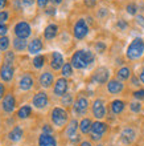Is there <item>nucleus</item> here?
<instances>
[{"label":"nucleus","instance_id":"obj_15","mask_svg":"<svg viewBox=\"0 0 144 146\" xmlns=\"http://www.w3.org/2000/svg\"><path fill=\"white\" fill-rule=\"evenodd\" d=\"M15 77V68L11 65L1 64L0 66V80L3 82H11Z\"/></svg>","mask_w":144,"mask_h":146},{"label":"nucleus","instance_id":"obj_16","mask_svg":"<svg viewBox=\"0 0 144 146\" xmlns=\"http://www.w3.org/2000/svg\"><path fill=\"white\" fill-rule=\"evenodd\" d=\"M65 64V60H64V56L60 53V52H52L50 54V61H49V65L52 68V70H61L62 66Z\"/></svg>","mask_w":144,"mask_h":146},{"label":"nucleus","instance_id":"obj_4","mask_svg":"<svg viewBox=\"0 0 144 146\" xmlns=\"http://www.w3.org/2000/svg\"><path fill=\"white\" fill-rule=\"evenodd\" d=\"M32 105L33 108L38 109V110H44L48 108L49 105V96L45 90H40V92L34 93V96L32 97Z\"/></svg>","mask_w":144,"mask_h":146},{"label":"nucleus","instance_id":"obj_52","mask_svg":"<svg viewBox=\"0 0 144 146\" xmlns=\"http://www.w3.org/2000/svg\"><path fill=\"white\" fill-rule=\"evenodd\" d=\"M80 146H93V145H91V142H90V141H82Z\"/></svg>","mask_w":144,"mask_h":146},{"label":"nucleus","instance_id":"obj_11","mask_svg":"<svg viewBox=\"0 0 144 146\" xmlns=\"http://www.w3.org/2000/svg\"><path fill=\"white\" fill-rule=\"evenodd\" d=\"M89 100L85 96H80L73 104V110L77 115H86L89 111Z\"/></svg>","mask_w":144,"mask_h":146},{"label":"nucleus","instance_id":"obj_22","mask_svg":"<svg viewBox=\"0 0 144 146\" xmlns=\"http://www.w3.org/2000/svg\"><path fill=\"white\" fill-rule=\"evenodd\" d=\"M120 138L124 143L130 145V143H132L133 141H135V138H136V131L133 130L132 127H124L120 133Z\"/></svg>","mask_w":144,"mask_h":146},{"label":"nucleus","instance_id":"obj_43","mask_svg":"<svg viewBox=\"0 0 144 146\" xmlns=\"http://www.w3.org/2000/svg\"><path fill=\"white\" fill-rule=\"evenodd\" d=\"M131 82H132V85L133 86H136V88H139V86L141 85L139 77H136V76H131Z\"/></svg>","mask_w":144,"mask_h":146},{"label":"nucleus","instance_id":"obj_8","mask_svg":"<svg viewBox=\"0 0 144 146\" xmlns=\"http://www.w3.org/2000/svg\"><path fill=\"white\" fill-rule=\"evenodd\" d=\"M89 33V25H87L86 20L85 19H78L77 20V23L74 24V27H73V35L77 40H82L85 38Z\"/></svg>","mask_w":144,"mask_h":146},{"label":"nucleus","instance_id":"obj_24","mask_svg":"<svg viewBox=\"0 0 144 146\" xmlns=\"http://www.w3.org/2000/svg\"><path fill=\"white\" fill-rule=\"evenodd\" d=\"M12 46L15 52H24L25 49H28V41L25 38L15 37L12 40Z\"/></svg>","mask_w":144,"mask_h":146},{"label":"nucleus","instance_id":"obj_12","mask_svg":"<svg viewBox=\"0 0 144 146\" xmlns=\"http://www.w3.org/2000/svg\"><path fill=\"white\" fill-rule=\"evenodd\" d=\"M91 113L97 119H102L106 117V105L105 101L101 98L94 100V102L91 104Z\"/></svg>","mask_w":144,"mask_h":146},{"label":"nucleus","instance_id":"obj_30","mask_svg":"<svg viewBox=\"0 0 144 146\" xmlns=\"http://www.w3.org/2000/svg\"><path fill=\"white\" fill-rule=\"evenodd\" d=\"M15 53H16L15 50H9V49H8L7 52H4L3 64L13 66V64H15V60H16V54H15Z\"/></svg>","mask_w":144,"mask_h":146},{"label":"nucleus","instance_id":"obj_33","mask_svg":"<svg viewBox=\"0 0 144 146\" xmlns=\"http://www.w3.org/2000/svg\"><path fill=\"white\" fill-rule=\"evenodd\" d=\"M61 104L64 105V106H73V104H74L73 94H70V93H66V94H64V96L61 97Z\"/></svg>","mask_w":144,"mask_h":146},{"label":"nucleus","instance_id":"obj_25","mask_svg":"<svg viewBox=\"0 0 144 146\" xmlns=\"http://www.w3.org/2000/svg\"><path fill=\"white\" fill-rule=\"evenodd\" d=\"M32 115V106L30 105H23L16 111V117L19 119H27Z\"/></svg>","mask_w":144,"mask_h":146},{"label":"nucleus","instance_id":"obj_2","mask_svg":"<svg viewBox=\"0 0 144 146\" xmlns=\"http://www.w3.org/2000/svg\"><path fill=\"white\" fill-rule=\"evenodd\" d=\"M143 54H144V40L141 37H135L132 41L130 42V45L127 46L126 57L131 60V61H135V60H139V58L143 57Z\"/></svg>","mask_w":144,"mask_h":146},{"label":"nucleus","instance_id":"obj_6","mask_svg":"<svg viewBox=\"0 0 144 146\" xmlns=\"http://www.w3.org/2000/svg\"><path fill=\"white\" fill-rule=\"evenodd\" d=\"M107 129H108V125L102 122L101 119L93 122V126H91V130H90L91 139H93V141H101L102 137L105 135V133L107 131Z\"/></svg>","mask_w":144,"mask_h":146},{"label":"nucleus","instance_id":"obj_38","mask_svg":"<svg viewBox=\"0 0 144 146\" xmlns=\"http://www.w3.org/2000/svg\"><path fill=\"white\" fill-rule=\"evenodd\" d=\"M42 133H45V134H53V127L50 126L49 123H44L41 127Z\"/></svg>","mask_w":144,"mask_h":146},{"label":"nucleus","instance_id":"obj_28","mask_svg":"<svg viewBox=\"0 0 144 146\" xmlns=\"http://www.w3.org/2000/svg\"><path fill=\"white\" fill-rule=\"evenodd\" d=\"M116 78L120 81H126L131 78V69H130L128 66H122L119 68L116 72Z\"/></svg>","mask_w":144,"mask_h":146},{"label":"nucleus","instance_id":"obj_3","mask_svg":"<svg viewBox=\"0 0 144 146\" xmlns=\"http://www.w3.org/2000/svg\"><path fill=\"white\" fill-rule=\"evenodd\" d=\"M50 122L52 125L58 129L66 126L69 123V113L66 109L60 108V106H56L50 110Z\"/></svg>","mask_w":144,"mask_h":146},{"label":"nucleus","instance_id":"obj_45","mask_svg":"<svg viewBox=\"0 0 144 146\" xmlns=\"http://www.w3.org/2000/svg\"><path fill=\"white\" fill-rule=\"evenodd\" d=\"M48 1H49V0H37L38 8H41V9L46 8V5H48Z\"/></svg>","mask_w":144,"mask_h":146},{"label":"nucleus","instance_id":"obj_36","mask_svg":"<svg viewBox=\"0 0 144 146\" xmlns=\"http://www.w3.org/2000/svg\"><path fill=\"white\" fill-rule=\"evenodd\" d=\"M132 96L135 100L143 101L144 100V89H137V90H135V92L132 93Z\"/></svg>","mask_w":144,"mask_h":146},{"label":"nucleus","instance_id":"obj_34","mask_svg":"<svg viewBox=\"0 0 144 146\" xmlns=\"http://www.w3.org/2000/svg\"><path fill=\"white\" fill-rule=\"evenodd\" d=\"M130 109H131V111L132 113H140L141 109H143V105H141L140 101H132L131 104H130Z\"/></svg>","mask_w":144,"mask_h":146},{"label":"nucleus","instance_id":"obj_44","mask_svg":"<svg viewBox=\"0 0 144 146\" xmlns=\"http://www.w3.org/2000/svg\"><path fill=\"white\" fill-rule=\"evenodd\" d=\"M135 20H136V24L139 25V27L144 28V16L143 15H137Z\"/></svg>","mask_w":144,"mask_h":146},{"label":"nucleus","instance_id":"obj_29","mask_svg":"<svg viewBox=\"0 0 144 146\" xmlns=\"http://www.w3.org/2000/svg\"><path fill=\"white\" fill-rule=\"evenodd\" d=\"M45 62H46L45 54H36L33 57V60H32V65L36 69H42L44 65H45Z\"/></svg>","mask_w":144,"mask_h":146},{"label":"nucleus","instance_id":"obj_46","mask_svg":"<svg viewBox=\"0 0 144 146\" xmlns=\"http://www.w3.org/2000/svg\"><path fill=\"white\" fill-rule=\"evenodd\" d=\"M97 4V0H85V5L89 8H94Z\"/></svg>","mask_w":144,"mask_h":146},{"label":"nucleus","instance_id":"obj_9","mask_svg":"<svg viewBox=\"0 0 144 146\" xmlns=\"http://www.w3.org/2000/svg\"><path fill=\"white\" fill-rule=\"evenodd\" d=\"M34 85V77L30 73H23L17 80V88L21 92H29Z\"/></svg>","mask_w":144,"mask_h":146},{"label":"nucleus","instance_id":"obj_50","mask_svg":"<svg viewBox=\"0 0 144 146\" xmlns=\"http://www.w3.org/2000/svg\"><path fill=\"white\" fill-rule=\"evenodd\" d=\"M7 4H8V0H0V9H4L7 7Z\"/></svg>","mask_w":144,"mask_h":146},{"label":"nucleus","instance_id":"obj_49","mask_svg":"<svg viewBox=\"0 0 144 146\" xmlns=\"http://www.w3.org/2000/svg\"><path fill=\"white\" fill-rule=\"evenodd\" d=\"M139 80H140V82L144 85V66L140 69V72H139Z\"/></svg>","mask_w":144,"mask_h":146},{"label":"nucleus","instance_id":"obj_21","mask_svg":"<svg viewBox=\"0 0 144 146\" xmlns=\"http://www.w3.org/2000/svg\"><path fill=\"white\" fill-rule=\"evenodd\" d=\"M37 145L38 146H57V139H56V137L53 134L41 133V134L38 135Z\"/></svg>","mask_w":144,"mask_h":146},{"label":"nucleus","instance_id":"obj_20","mask_svg":"<svg viewBox=\"0 0 144 146\" xmlns=\"http://www.w3.org/2000/svg\"><path fill=\"white\" fill-rule=\"evenodd\" d=\"M7 137L11 142H19V141H21L24 138V129L20 125H15L11 130L8 131Z\"/></svg>","mask_w":144,"mask_h":146},{"label":"nucleus","instance_id":"obj_5","mask_svg":"<svg viewBox=\"0 0 144 146\" xmlns=\"http://www.w3.org/2000/svg\"><path fill=\"white\" fill-rule=\"evenodd\" d=\"M16 105H17V101H16L15 94L12 92H8L1 100V110L4 114H12L16 110Z\"/></svg>","mask_w":144,"mask_h":146},{"label":"nucleus","instance_id":"obj_47","mask_svg":"<svg viewBox=\"0 0 144 146\" xmlns=\"http://www.w3.org/2000/svg\"><path fill=\"white\" fill-rule=\"evenodd\" d=\"M21 3H23L25 7H32L34 4V0H21Z\"/></svg>","mask_w":144,"mask_h":146},{"label":"nucleus","instance_id":"obj_23","mask_svg":"<svg viewBox=\"0 0 144 146\" xmlns=\"http://www.w3.org/2000/svg\"><path fill=\"white\" fill-rule=\"evenodd\" d=\"M58 35V25L57 24H49L46 25V28L44 29V38L45 40H53Z\"/></svg>","mask_w":144,"mask_h":146},{"label":"nucleus","instance_id":"obj_32","mask_svg":"<svg viewBox=\"0 0 144 146\" xmlns=\"http://www.w3.org/2000/svg\"><path fill=\"white\" fill-rule=\"evenodd\" d=\"M11 45V40L8 36H0V52H7Z\"/></svg>","mask_w":144,"mask_h":146},{"label":"nucleus","instance_id":"obj_40","mask_svg":"<svg viewBox=\"0 0 144 146\" xmlns=\"http://www.w3.org/2000/svg\"><path fill=\"white\" fill-rule=\"evenodd\" d=\"M8 25L5 23H0V36H7Z\"/></svg>","mask_w":144,"mask_h":146},{"label":"nucleus","instance_id":"obj_51","mask_svg":"<svg viewBox=\"0 0 144 146\" xmlns=\"http://www.w3.org/2000/svg\"><path fill=\"white\" fill-rule=\"evenodd\" d=\"M105 15H107V11L105 9V8H102V11L98 12V17H103Z\"/></svg>","mask_w":144,"mask_h":146},{"label":"nucleus","instance_id":"obj_42","mask_svg":"<svg viewBox=\"0 0 144 146\" xmlns=\"http://www.w3.org/2000/svg\"><path fill=\"white\" fill-rule=\"evenodd\" d=\"M5 94H7V92H5V85L3 84V81H0V102H1V100L4 98Z\"/></svg>","mask_w":144,"mask_h":146},{"label":"nucleus","instance_id":"obj_19","mask_svg":"<svg viewBox=\"0 0 144 146\" xmlns=\"http://www.w3.org/2000/svg\"><path fill=\"white\" fill-rule=\"evenodd\" d=\"M44 49V42L40 37H34L28 42V53L29 54H40Z\"/></svg>","mask_w":144,"mask_h":146},{"label":"nucleus","instance_id":"obj_14","mask_svg":"<svg viewBox=\"0 0 144 146\" xmlns=\"http://www.w3.org/2000/svg\"><path fill=\"white\" fill-rule=\"evenodd\" d=\"M38 84L42 89H48L54 84V74L52 70H44L38 76Z\"/></svg>","mask_w":144,"mask_h":146},{"label":"nucleus","instance_id":"obj_41","mask_svg":"<svg viewBox=\"0 0 144 146\" xmlns=\"http://www.w3.org/2000/svg\"><path fill=\"white\" fill-rule=\"evenodd\" d=\"M116 27L119 28V29H120V31H124L126 28L128 27V24H127V21H126V20H119V21H118L116 23Z\"/></svg>","mask_w":144,"mask_h":146},{"label":"nucleus","instance_id":"obj_10","mask_svg":"<svg viewBox=\"0 0 144 146\" xmlns=\"http://www.w3.org/2000/svg\"><path fill=\"white\" fill-rule=\"evenodd\" d=\"M108 78H110V70L107 69L106 66H99V68H97L95 72L93 73V77H91V80L99 85L107 84V82H108Z\"/></svg>","mask_w":144,"mask_h":146},{"label":"nucleus","instance_id":"obj_13","mask_svg":"<svg viewBox=\"0 0 144 146\" xmlns=\"http://www.w3.org/2000/svg\"><path fill=\"white\" fill-rule=\"evenodd\" d=\"M68 89H69V81L68 78L65 77H61V78H57L56 82H54V86H53V94L57 97H62L64 94L68 93Z\"/></svg>","mask_w":144,"mask_h":146},{"label":"nucleus","instance_id":"obj_37","mask_svg":"<svg viewBox=\"0 0 144 146\" xmlns=\"http://www.w3.org/2000/svg\"><path fill=\"white\" fill-rule=\"evenodd\" d=\"M95 50H97L98 53H103V52L106 50V44L102 41H98L95 44Z\"/></svg>","mask_w":144,"mask_h":146},{"label":"nucleus","instance_id":"obj_7","mask_svg":"<svg viewBox=\"0 0 144 146\" xmlns=\"http://www.w3.org/2000/svg\"><path fill=\"white\" fill-rule=\"evenodd\" d=\"M13 33H15L16 37L25 38V40H27V38L32 35V28H30L29 23H27V21H19V23H16L15 27H13Z\"/></svg>","mask_w":144,"mask_h":146},{"label":"nucleus","instance_id":"obj_53","mask_svg":"<svg viewBox=\"0 0 144 146\" xmlns=\"http://www.w3.org/2000/svg\"><path fill=\"white\" fill-rule=\"evenodd\" d=\"M49 1H52L54 5H57V4H61V3H62V0H49Z\"/></svg>","mask_w":144,"mask_h":146},{"label":"nucleus","instance_id":"obj_17","mask_svg":"<svg viewBox=\"0 0 144 146\" xmlns=\"http://www.w3.org/2000/svg\"><path fill=\"white\" fill-rule=\"evenodd\" d=\"M124 90V84L123 81L118 80V78H112V80H108L107 82V92L110 94H119Z\"/></svg>","mask_w":144,"mask_h":146},{"label":"nucleus","instance_id":"obj_35","mask_svg":"<svg viewBox=\"0 0 144 146\" xmlns=\"http://www.w3.org/2000/svg\"><path fill=\"white\" fill-rule=\"evenodd\" d=\"M126 9H127V13L131 16H135L136 15V12H137V7H136V4L135 3H130L127 7H126Z\"/></svg>","mask_w":144,"mask_h":146},{"label":"nucleus","instance_id":"obj_1","mask_svg":"<svg viewBox=\"0 0 144 146\" xmlns=\"http://www.w3.org/2000/svg\"><path fill=\"white\" fill-rule=\"evenodd\" d=\"M95 60V56L91 50H86V49H80L76 50L73 53L72 58H70V64L73 65V68L76 69H85L87 66L93 64Z\"/></svg>","mask_w":144,"mask_h":146},{"label":"nucleus","instance_id":"obj_18","mask_svg":"<svg viewBox=\"0 0 144 146\" xmlns=\"http://www.w3.org/2000/svg\"><path fill=\"white\" fill-rule=\"evenodd\" d=\"M80 129V122L77 121L76 118H73L69 121V123L66 125V130H65V134L68 137L69 139L72 141H76V137H77V131Z\"/></svg>","mask_w":144,"mask_h":146},{"label":"nucleus","instance_id":"obj_55","mask_svg":"<svg viewBox=\"0 0 144 146\" xmlns=\"http://www.w3.org/2000/svg\"><path fill=\"white\" fill-rule=\"evenodd\" d=\"M0 126H1V123H0Z\"/></svg>","mask_w":144,"mask_h":146},{"label":"nucleus","instance_id":"obj_26","mask_svg":"<svg viewBox=\"0 0 144 146\" xmlns=\"http://www.w3.org/2000/svg\"><path fill=\"white\" fill-rule=\"evenodd\" d=\"M124 108H126V102L122 100H114L110 104V109L112 111V114H120V113H123Z\"/></svg>","mask_w":144,"mask_h":146},{"label":"nucleus","instance_id":"obj_39","mask_svg":"<svg viewBox=\"0 0 144 146\" xmlns=\"http://www.w3.org/2000/svg\"><path fill=\"white\" fill-rule=\"evenodd\" d=\"M8 19H9V12L0 11V23H5Z\"/></svg>","mask_w":144,"mask_h":146},{"label":"nucleus","instance_id":"obj_54","mask_svg":"<svg viewBox=\"0 0 144 146\" xmlns=\"http://www.w3.org/2000/svg\"><path fill=\"white\" fill-rule=\"evenodd\" d=\"M97 146H103V145H102V143H98V145H97Z\"/></svg>","mask_w":144,"mask_h":146},{"label":"nucleus","instance_id":"obj_48","mask_svg":"<svg viewBox=\"0 0 144 146\" xmlns=\"http://www.w3.org/2000/svg\"><path fill=\"white\" fill-rule=\"evenodd\" d=\"M45 13L46 15H56V8H46L45 9Z\"/></svg>","mask_w":144,"mask_h":146},{"label":"nucleus","instance_id":"obj_31","mask_svg":"<svg viewBox=\"0 0 144 146\" xmlns=\"http://www.w3.org/2000/svg\"><path fill=\"white\" fill-rule=\"evenodd\" d=\"M73 65L70 64V62H65L64 66H62V69H61V74H62V77H65V78H69V77L73 76Z\"/></svg>","mask_w":144,"mask_h":146},{"label":"nucleus","instance_id":"obj_27","mask_svg":"<svg viewBox=\"0 0 144 146\" xmlns=\"http://www.w3.org/2000/svg\"><path fill=\"white\" fill-rule=\"evenodd\" d=\"M91 126H93V121L90 118L85 117V118L81 119L80 122V131L82 134H89L91 130Z\"/></svg>","mask_w":144,"mask_h":146}]
</instances>
